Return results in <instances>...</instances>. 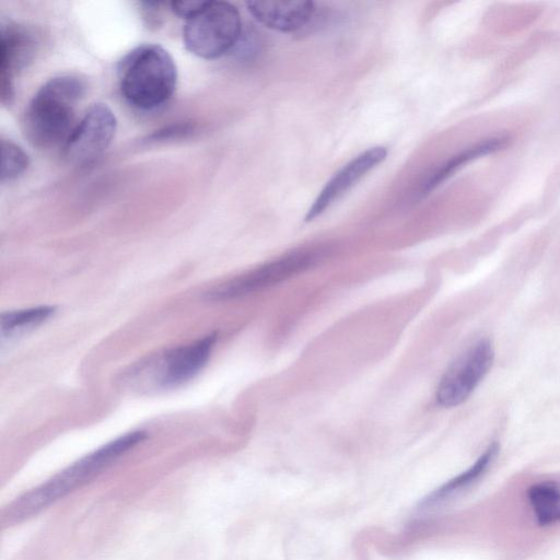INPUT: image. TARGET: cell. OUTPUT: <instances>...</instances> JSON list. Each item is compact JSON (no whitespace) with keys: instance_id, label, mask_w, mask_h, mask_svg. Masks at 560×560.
<instances>
[{"instance_id":"obj_3","label":"cell","mask_w":560,"mask_h":560,"mask_svg":"<svg viewBox=\"0 0 560 560\" xmlns=\"http://www.w3.org/2000/svg\"><path fill=\"white\" fill-rule=\"evenodd\" d=\"M118 74L124 98L141 110L156 109L167 103L177 83L174 59L156 44H145L127 54Z\"/></svg>"},{"instance_id":"obj_7","label":"cell","mask_w":560,"mask_h":560,"mask_svg":"<svg viewBox=\"0 0 560 560\" xmlns=\"http://www.w3.org/2000/svg\"><path fill=\"white\" fill-rule=\"evenodd\" d=\"M318 257L313 250L285 255L214 287L206 293V299L226 301L260 291L307 270Z\"/></svg>"},{"instance_id":"obj_9","label":"cell","mask_w":560,"mask_h":560,"mask_svg":"<svg viewBox=\"0 0 560 560\" xmlns=\"http://www.w3.org/2000/svg\"><path fill=\"white\" fill-rule=\"evenodd\" d=\"M386 155V148L373 147L343 165L320 190L313 205L307 210L305 221H312L320 215L351 189L365 174L383 162Z\"/></svg>"},{"instance_id":"obj_16","label":"cell","mask_w":560,"mask_h":560,"mask_svg":"<svg viewBox=\"0 0 560 560\" xmlns=\"http://www.w3.org/2000/svg\"><path fill=\"white\" fill-rule=\"evenodd\" d=\"M1 182L21 176L28 167L27 154L12 141H1Z\"/></svg>"},{"instance_id":"obj_14","label":"cell","mask_w":560,"mask_h":560,"mask_svg":"<svg viewBox=\"0 0 560 560\" xmlns=\"http://www.w3.org/2000/svg\"><path fill=\"white\" fill-rule=\"evenodd\" d=\"M506 142L505 138H497L481 144H478L471 149H468L460 154L452 158L448 162H446L443 166H441L424 184L422 188V194H428L436 186H439L442 182H444L448 176H451L457 168L467 163L468 161L497 150L498 148L504 145Z\"/></svg>"},{"instance_id":"obj_15","label":"cell","mask_w":560,"mask_h":560,"mask_svg":"<svg viewBox=\"0 0 560 560\" xmlns=\"http://www.w3.org/2000/svg\"><path fill=\"white\" fill-rule=\"evenodd\" d=\"M54 313L55 307L47 305L3 313L0 318L1 336L9 337L33 328L44 323Z\"/></svg>"},{"instance_id":"obj_1","label":"cell","mask_w":560,"mask_h":560,"mask_svg":"<svg viewBox=\"0 0 560 560\" xmlns=\"http://www.w3.org/2000/svg\"><path fill=\"white\" fill-rule=\"evenodd\" d=\"M86 82L75 74L49 79L26 107L23 127L26 139L39 149L66 142L73 129L74 109L83 98Z\"/></svg>"},{"instance_id":"obj_10","label":"cell","mask_w":560,"mask_h":560,"mask_svg":"<svg viewBox=\"0 0 560 560\" xmlns=\"http://www.w3.org/2000/svg\"><path fill=\"white\" fill-rule=\"evenodd\" d=\"M35 49V40L21 26L7 25L1 28L0 86L2 102L13 97L16 72L26 66Z\"/></svg>"},{"instance_id":"obj_6","label":"cell","mask_w":560,"mask_h":560,"mask_svg":"<svg viewBox=\"0 0 560 560\" xmlns=\"http://www.w3.org/2000/svg\"><path fill=\"white\" fill-rule=\"evenodd\" d=\"M116 129V116L106 104L91 105L65 142L66 161L79 168L93 165L110 145Z\"/></svg>"},{"instance_id":"obj_11","label":"cell","mask_w":560,"mask_h":560,"mask_svg":"<svg viewBox=\"0 0 560 560\" xmlns=\"http://www.w3.org/2000/svg\"><path fill=\"white\" fill-rule=\"evenodd\" d=\"M246 5L259 23L283 33L300 30L315 12L314 3L307 0H252Z\"/></svg>"},{"instance_id":"obj_5","label":"cell","mask_w":560,"mask_h":560,"mask_svg":"<svg viewBox=\"0 0 560 560\" xmlns=\"http://www.w3.org/2000/svg\"><path fill=\"white\" fill-rule=\"evenodd\" d=\"M242 35L238 10L226 1H206L186 20L183 40L186 49L203 59H215L230 51Z\"/></svg>"},{"instance_id":"obj_2","label":"cell","mask_w":560,"mask_h":560,"mask_svg":"<svg viewBox=\"0 0 560 560\" xmlns=\"http://www.w3.org/2000/svg\"><path fill=\"white\" fill-rule=\"evenodd\" d=\"M144 431H132L79 459L47 482L16 499L2 513L4 524H12L37 513L70 491L88 482L119 456L141 443Z\"/></svg>"},{"instance_id":"obj_12","label":"cell","mask_w":560,"mask_h":560,"mask_svg":"<svg viewBox=\"0 0 560 560\" xmlns=\"http://www.w3.org/2000/svg\"><path fill=\"white\" fill-rule=\"evenodd\" d=\"M527 497L535 518L540 526L560 522V482L541 481L533 485Z\"/></svg>"},{"instance_id":"obj_17","label":"cell","mask_w":560,"mask_h":560,"mask_svg":"<svg viewBox=\"0 0 560 560\" xmlns=\"http://www.w3.org/2000/svg\"><path fill=\"white\" fill-rule=\"evenodd\" d=\"M205 3L206 1L201 0H174L171 2V9L176 15L185 20H188L189 18L195 15L199 10H201Z\"/></svg>"},{"instance_id":"obj_13","label":"cell","mask_w":560,"mask_h":560,"mask_svg":"<svg viewBox=\"0 0 560 560\" xmlns=\"http://www.w3.org/2000/svg\"><path fill=\"white\" fill-rule=\"evenodd\" d=\"M499 452V445L497 443H492L488 446V448L483 452V454L470 466L467 470L463 471L448 482H446L443 487L438 489L431 498L427 500V503H435L441 500H444L448 495L454 494L462 489L469 487L476 480H478L489 468L493 459L495 458Z\"/></svg>"},{"instance_id":"obj_4","label":"cell","mask_w":560,"mask_h":560,"mask_svg":"<svg viewBox=\"0 0 560 560\" xmlns=\"http://www.w3.org/2000/svg\"><path fill=\"white\" fill-rule=\"evenodd\" d=\"M217 334H210L187 345L159 353L137 365L130 382L140 388L173 389L194 378L207 364Z\"/></svg>"},{"instance_id":"obj_18","label":"cell","mask_w":560,"mask_h":560,"mask_svg":"<svg viewBox=\"0 0 560 560\" xmlns=\"http://www.w3.org/2000/svg\"><path fill=\"white\" fill-rule=\"evenodd\" d=\"M191 131H192V127L189 125H186V124L185 125H176V126L166 128L164 130L154 132L150 137V140H153V141L166 140L174 136L175 137L185 136L186 133H189Z\"/></svg>"},{"instance_id":"obj_8","label":"cell","mask_w":560,"mask_h":560,"mask_svg":"<svg viewBox=\"0 0 560 560\" xmlns=\"http://www.w3.org/2000/svg\"><path fill=\"white\" fill-rule=\"evenodd\" d=\"M494 351L488 339L470 346L445 371L436 388V401L451 408L463 404L490 370Z\"/></svg>"}]
</instances>
